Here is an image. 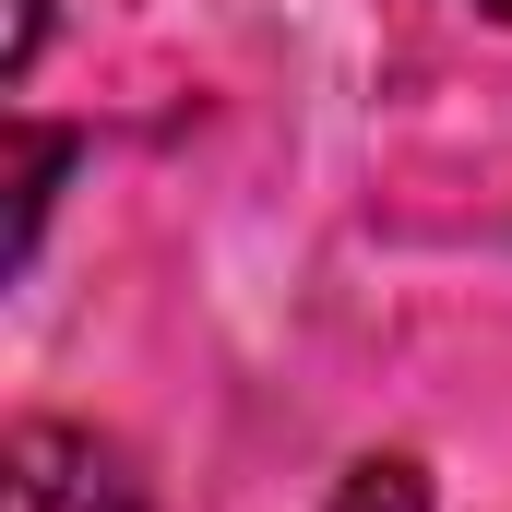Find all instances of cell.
Returning a JSON list of instances; mask_svg holds the SVG:
<instances>
[{
	"instance_id": "cell-3",
	"label": "cell",
	"mask_w": 512,
	"mask_h": 512,
	"mask_svg": "<svg viewBox=\"0 0 512 512\" xmlns=\"http://www.w3.org/2000/svg\"><path fill=\"white\" fill-rule=\"evenodd\" d=\"M334 512H429V477H417L405 453H382V465L346 477V501H334Z\"/></svg>"
},
{
	"instance_id": "cell-5",
	"label": "cell",
	"mask_w": 512,
	"mask_h": 512,
	"mask_svg": "<svg viewBox=\"0 0 512 512\" xmlns=\"http://www.w3.org/2000/svg\"><path fill=\"white\" fill-rule=\"evenodd\" d=\"M489 12H512V0H489Z\"/></svg>"
},
{
	"instance_id": "cell-4",
	"label": "cell",
	"mask_w": 512,
	"mask_h": 512,
	"mask_svg": "<svg viewBox=\"0 0 512 512\" xmlns=\"http://www.w3.org/2000/svg\"><path fill=\"white\" fill-rule=\"evenodd\" d=\"M36 36H48V0H12V72H36Z\"/></svg>"
},
{
	"instance_id": "cell-1",
	"label": "cell",
	"mask_w": 512,
	"mask_h": 512,
	"mask_svg": "<svg viewBox=\"0 0 512 512\" xmlns=\"http://www.w3.org/2000/svg\"><path fill=\"white\" fill-rule=\"evenodd\" d=\"M0 501H12V512H143V477H131L120 441L36 417V429H12V477H0Z\"/></svg>"
},
{
	"instance_id": "cell-2",
	"label": "cell",
	"mask_w": 512,
	"mask_h": 512,
	"mask_svg": "<svg viewBox=\"0 0 512 512\" xmlns=\"http://www.w3.org/2000/svg\"><path fill=\"white\" fill-rule=\"evenodd\" d=\"M60 167H72V143H60V131H24V191H12V262H36V227H48V203H60Z\"/></svg>"
}]
</instances>
